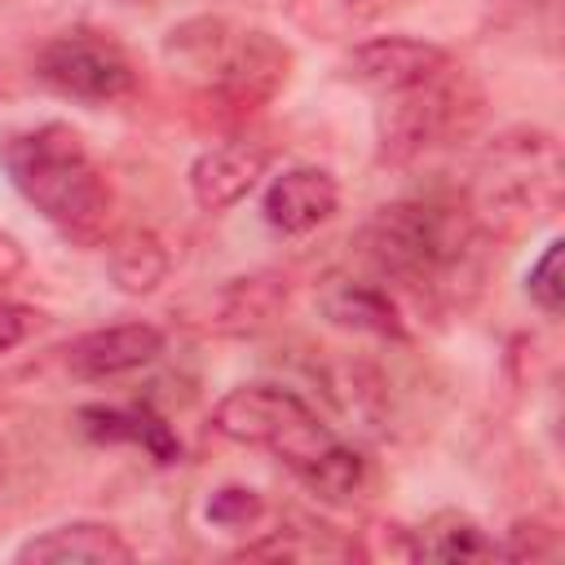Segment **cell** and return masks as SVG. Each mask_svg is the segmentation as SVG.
I'll return each mask as SVG.
<instances>
[{
	"mask_svg": "<svg viewBox=\"0 0 565 565\" xmlns=\"http://www.w3.org/2000/svg\"><path fill=\"white\" fill-rule=\"evenodd\" d=\"M0 168L9 185L75 247H93L110 225V181L71 124L44 119L0 132Z\"/></svg>",
	"mask_w": 565,
	"mask_h": 565,
	"instance_id": "6da1fadb",
	"label": "cell"
},
{
	"mask_svg": "<svg viewBox=\"0 0 565 565\" xmlns=\"http://www.w3.org/2000/svg\"><path fill=\"white\" fill-rule=\"evenodd\" d=\"M481 238L486 230L477 225L472 207L455 199H397L366 221L362 252L380 278L441 300L459 296V287L477 278Z\"/></svg>",
	"mask_w": 565,
	"mask_h": 565,
	"instance_id": "7a4b0ae2",
	"label": "cell"
},
{
	"mask_svg": "<svg viewBox=\"0 0 565 565\" xmlns=\"http://www.w3.org/2000/svg\"><path fill=\"white\" fill-rule=\"evenodd\" d=\"M163 57L194 75L203 93L234 115L269 106L291 75V49L278 35L260 26H234L225 18H190L172 26Z\"/></svg>",
	"mask_w": 565,
	"mask_h": 565,
	"instance_id": "3957f363",
	"label": "cell"
},
{
	"mask_svg": "<svg viewBox=\"0 0 565 565\" xmlns=\"http://www.w3.org/2000/svg\"><path fill=\"white\" fill-rule=\"evenodd\" d=\"M472 216L481 230H534L539 221L556 216L561 207V146L543 128H512L499 132L472 172Z\"/></svg>",
	"mask_w": 565,
	"mask_h": 565,
	"instance_id": "277c9868",
	"label": "cell"
},
{
	"mask_svg": "<svg viewBox=\"0 0 565 565\" xmlns=\"http://www.w3.org/2000/svg\"><path fill=\"white\" fill-rule=\"evenodd\" d=\"M212 428L234 441V446H252V450H269L274 459H282L291 468V477L300 468H309L322 450H331L340 437L327 428V419L287 384L274 380H252V384H234L225 397H216L212 406Z\"/></svg>",
	"mask_w": 565,
	"mask_h": 565,
	"instance_id": "5b68a950",
	"label": "cell"
},
{
	"mask_svg": "<svg viewBox=\"0 0 565 565\" xmlns=\"http://www.w3.org/2000/svg\"><path fill=\"white\" fill-rule=\"evenodd\" d=\"M477 115V93L463 79V66L393 93V97H375V146L384 163H406L419 159L424 150L441 146L446 137H455L468 119Z\"/></svg>",
	"mask_w": 565,
	"mask_h": 565,
	"instance_id": "8992f818",
	"label": "cell"
},
{
	"mask_svg": "<svg viewBox=\"0 0 565 565\" xmlns=\"http://www.w3.org/2000/svg\"><path fill=\"white\" fill-rule=\"evenodd\" d=\"M35 79L66 102L110 106L137 88V66H132L128 49L119 40H110L106 31L71 26L40 44Z\"/></svg>",
	"mask_w": 565,
	"mask_h": 565,
	"instance_id": "52a82bcc",
	"label": "cell"
},
{
	"mask_svg": "<svg viewBox=\"0 0 565 565\" xmlns=\"http://www.w3.org/2000/svg\"><path fill=\"white\" fill-rule=\"evenodd\" d=\"M446 71H455L450 49L419 40V35H371V40H358L344 57V75L358 88H366L371 97H393V93L419 88Z\"/></svg>",
	"mask_w": 565,
	"mask_h": 565,
	"instance_id": "ba28073f",
	"label": "cell"
},
{
	"mask_svg": "<svg viewBox=\"0 0 565 565\" xmlns=\"http://www.w3.org/2000/svg\"><path fill=\"white\" fill-rule=\"evenodd\" d=\"M168 335L154 327V322H110V327H97V331H84L79 340L66 344V371L75 380H119V375H132L150 362H159Z\"/></svg>",
	"mask_w": 565,
	"mask_h": 565,
	"instance_id": "9c48e42d",
	"label": "cell"
},
{
	"mask_svg": "<svg viewBox=\"0 0 565 565\" xmlns=\"http://www.w3.org/2000/svg\"><path fill=\"white\" fill-rule=\"evenodd\" d=\"M335 207H340V185L318 163L282 168L278 177H269V185L260 194L265 225L278 230V234H287V238L313 234L318 225H327L335 216Z\"/></svg>",
	"mask_w": 565,
	"mask_h": 565,
	"instance_id": "30bf717a",
	"label": "cell"
},
{
	"mask_svg": "<svg viewBox=\"0 0 565 565\" xmlns=\"http://www.w3.org/2000/svg\"><path fill=\"white\" fill-rule=\"evenodd\" d=\"M269 172V150L260 141H247V137H234V141H221V146H207L194 163H190V199L199 212H230L234 203H243L260 177Z\"/></svg>",
	"mask_w": 565,
	"mask_h": 565,
	"instance_id": "8fae6325",
	"label": "cell"
},
{
	"mask_svg": "<svg viewBox=\"0 0 565 565\" xmlns=\"http://www.w3.org/2000/svg\"><path fill=\"white\" fill-rule=\"evenodd\" d=\"M132 556V543L106 521H62L13 552L22 565H128Z\"/></svg>",
	"mask_w": 565,
	"mask_h": 565,
	"instance_id": "7c38bea8",
	"label": "cell"
},
{
	"mask_svg": "<svg viewBox=\"0 0 565 565\" xmlns=\"http://www.w3.org/2000/svg\"><path fill=\"white\" fill-rule=\"evenodd\" d=\"M318 309L327 313V322L358 331V335H375V340H406V322L397 300L366 278H349V274H331L318 287Z\"/></svg>",
	"mask_w": 565,
	"mask_h": 565,
	"instance_id": "4fadbf2b",
	"label": "cell"
},
{
	"mask_svg": "<svg viewBox=\"0 0 565 565\" xmlns=\"http://www.w3.org/2000/svg\"><path fill=\"white\" fill-rule=\"evenodd\" d=\"M79 424H84V433L97 437V441H128V446H141L154 463H177V459H181L177 433H172L159 415H150V411H141V406H84V411H79Z\"/></svg>",
	"mask_w": 565,
	"mask_h": 565,
	"instance_id": "5bb4252c",
	"label": "cell"
},
{
	"mask_svg": "<svg viewBox=\"0 0 565 565\" xmlns=\"http://www.w3.org/2000/svg\"><path fill=\"white\" fill-rule=\"evenodd\" d=\"M411 547H415V561H494V556H503L499 539L459 508H441L419 530H411Z\"/></svg>",
	"mask_w": 565,
	"mask_h": 565,
	"instance_id": "9a60e30c",
	"label": "cell"
},
{
	"mask_svg": "<svg viewBox=\"0 0 565 565\" xmlns=\"http://www.w3.org/2000/svg\"><path fill=\"white\" fill-rule=\"evenodd\" d=\"M282 300H287V287H282L278 278H269V274L230 278V282L212 296L207 322H212L216 331H234V335H243V331L265 327V322L278 313Z\"/></svg>",
	"mask_w": 565,
	"mask_h": 565,
	"instance_id": "2e32d148",
	"label": "cell"
},
{
	"mask_svg": "<svg viewBox=\"0 0 565 565\" xmlns=\"http://www.w3.org/2000/svg\"><path fill=\"white\" fill-rule=\"evenodd\" d=\"M106 269H110V282L124 296H146L168 278L172 256H168V247H163V238L154 230H128V234H119L110 243Z\"/></svg>",
	"mask_w": 565,
	"mask_h": 565,
	"instance_id": "e0dca14e",
	"label": "cell"
},
{
	"mask_svg": "<svg viewBox=\"0 0 565 565\" xmlns=\"http://www.w3.org/2000/svg\"><path fill=\"white\" fill-rule=\"evenodd\" d=\"M366 472H371V459H366L358 446L335 441V446L322 450L309 468H300L296 481H300L309 494L327 499V503H344V499H353V494L366 486Z\"/></svg>",
	"mask_w": 565,
	"mask_h": 565,
	"instance_id": "ac0fdd59",
	"label": "cell"
},
{
	"mask_svg": "<svg viewBox=\"0 0 565 565\" xmlns=\"http://www.w3.org/2000/svg\"><path fill=\"white\" fill-rule=\"evenodd\" d=\"M287 18L309 31V35H322V40H340V35H353V26L362 22V9L358 0H282Z\"/></svg>",
	"mask_w": 565,
	"mask_h": 565,
	"instance_id": "d6986e66",
	"label": "cell"
},
{
	"mask_svg": "<svg viewBox=\"0 0 565 565\" xmlns=\"http://www.w3.org/2000/svg\"><path fill=\"white\" fill-rule=\"evenodd\" d=\"M561 252H565V243H561V238H547L543 252H539V260H534L530 274H525V296H530V305H534L543 318H561V309H565Z\"/></svg>",
	"mask_w": 565,
	"mask_h": 565,
	"instance_id": "ffe728a7",
	"label": "cell"
},
{
	"mask_svg": "<svg viewBox=\"0 0 565 565\" xmlns=\"http://www.w3.org/2000/svg\"><path fill=\"white\" fill-rule=\"evenodd\" d=\"M207 521L221 530H256L265 521V499L252 486H221L207 499Z\"/></svg>",
	"mask_w": 565,
	"mask_h": 565,
	"instance_id": "44dd1931",
	"label": "cell"
},
{
	"mask_svg": "<svg viewBox=\"0 0 565 565\" xmlns=\"http://www.w3.org/2000/svg\"><path fill=\"white\" fill-rule=\"evenodd\" d=\"M35 327H40V313L35 309H26L18 300H0V353L18 349Z\"/></svg>",
	"mask_w": 565,
	"mask_h": 565,
	"instance_id": "7402d4cb",
	"label": "cell"
},
{
	"mask_svg": "<svg viewBox=\"0 0 565 565\" xmlns=\"http://www.w3.org/2000/svg\"><path fill=\"white\" fill-rule=\"evenodd\" d=\"M26 256H22V243L13 234H0V282H9L13 274H22Z\"/></svg>",
	"mask_w": 565,
	"mask_h": 565,
	"instance_id": "603a6c76",
	"label": "cell"
},
{
	"mask_svg": "<svg viewBox=\"0 0 565 565\" xmlns=\"http://www.w3.org/2000/svg\"><path fill=\"white\" fill-rule=\"evenodd\" d=\"M0 472H4V450H0Z\"/></svg>",
	"mask_w": 565,
	"mask_h": 565,
	"instance_id": "cb8c5ba5",
	"label": "cell"
},
{
	"mask_svg": "<svg viewBox=\"0 0 565 565\" xmlns=\"http://www.w3.org/2000/svg\"><path fill=\"white\" fill-rule=\"evenodd\" d=\"M534 4H552V0H534Z\"/></svg>",
	"mask_w": 565,
	"mask_h": 565,
	"instance_id": "d4e9b609",
	"label": "cell"
}]
</instances>
